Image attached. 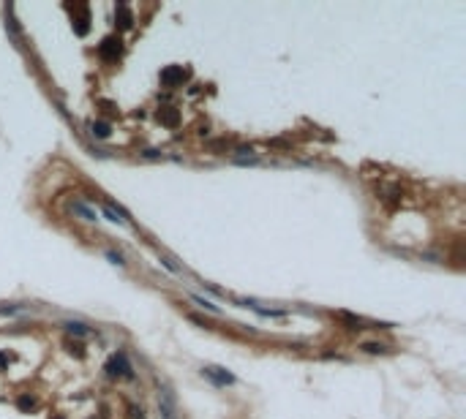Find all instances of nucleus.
Instances as JSON below:
<instances>
[{"label":"nucleus","instance_id":"19","mask_svg":"<svg viewBox=\"0 0 466 419\" xmlns=\"http://www.w3.org/2000/svg\"><path fill=\"white\" fill-rule=\"evenodd\" d=\"M55 419H60V417H55Z\"/></svg>","mask_w":466,"mask_h":419},{"label":"nucleus","instance_id":"3","mask_svg":"<svg viewBox=\"0 0 466 419\" xmlns=\"http://www.w3.org/2000/svg\"><path fill=\"white\" fill-rule=\"evenodd\" d=\"M202 376L210 378V381L216 384V387H226V384H235V376H232V373H226L224 367H216V365L202 367Z\"/></svg>","mask_w":466,"mask_h":419},{"label":"nucleus","instance_id":"12","mask_svg":"<svg viewBox=\"0 0 466 419\" xmlns=\"http://www.w3.org/2000/svg\"><path fill=\"white\" fill-rule=\"evenodd\" d=\"M17 403H19V408H22V411H28V408H33V406H35V400H33V397H28V395H22Z\"/></svg>","mask_w":466,"mask_h":419},{"label":"nucleus","instance_id":"13","mask_svg":"<svg viewBox=\"0 0 466 419\" xmlns=\"http://www.w3.org/2000/svg\"><path fill=\"white\" fill-rule=\"evenodd\" d=\"M131 419H145V408H142V406H131Z\"/></svg>","mask_w":466,"mask_h":419},{"label":"nucleus","instance_id":"5","mask_svg":"<svg viewBox=\"0 0 466 419\" xmlns=\"http://www.w3.org/2000/svg\"><path fill=\"white\" fill-rule=\"evenodd\" d=\"M120 38H104V44L98 47V55L104 60H118L120 57Z\"/></svg>","mask_w":466,"mask_h":419},{"label":"nucleus","instance_id":"6","mask_svg":"<svg viewBox=\"0 0 466 419\" xmlns=\"http://www.w3.org/2000/svg\"><path fill=\"white\" fill-rule=\"evenodd\" d=\"M158 120L166 125V128H177V125H180V114H177V109H169V107L158 109Z\"/></svg>","mask_w":466,"mask_h":419},{"label":"nucleus","instance_id":"7","mask_svg":"<svg viewBox=\"0 0 466 419\" xmlns=\"http://www.w3.org/2000/svg\"><path fill=\"white\" fill-rule=\"evenodd\" d=\"M68 210H71V213H77L82 221H95V215L90 213V207H88V204H82V201H77V199L68 201Z\"/></svg>","mask_w":466,"mask_h":419},{"label":"nucleus","instance_id":"14","mask_svg":"<svg viewBox=\"0 0 466 419\" xmlns=\"http://www.w3.org/2000/svg\"><path fill=\"white\" fill-rule=\"evenodd\" d=\"M68 351H71V354H77V357H85L82 343H68Z\"/></svg>","mask_w":466,"mask_h":419},{"label":"nucleus","instance_id":"18","mask_svg":"<svg viewBox=\"0 0 466 419\" xmlns=\"http://www.w3.org/2000/svg\"><path fill=\"white\" fill-rule=\"evenodd\" d=\"M8 360H11V357H8V354H0V367L6 365V362H8Z\"/></svg>","mask_w":466,"mask_h":419},{"label":"nucleus","instance_id":"9","mask_svg":"<svg viewBox=\"0 0 466 419\" xmlns=\"http://www.w3.org/2000/svg\"><path fill=\"white\" fill-rule=\"evenodd\" d=\"M90 131H93V136H98V139H106V136L112 134V125L104 123V120H98V123L90 125Z\"/></svg>","mask_w":466,"mask_h":419},{"label":"nucleus","instance_id":"10","mask_svg":"<svg viewBox=\"0 0 466 419\" xmlns=\"http://www.w3.org/2000/svg\"><path fill=\"white\" fill-rule=\"evenodd\" d=\"M65 330L71 332V335H77V337H85V335H90V330L85 324H79V321H65Z\"/></svg>","mask_w":466,"mask_h":419},{"label":"nucleus","instance_id":"16","mask_svg":"<svg viewBox=\"0 0 466 419\" xmlns=\"http://www.w3.org/2000/svg\"><path fill=\"white\" fill-rule=\"evenodd\" d=\"M106 256H109V259H112V264H125V261H123V256L112 253V251H109V253H106Z\"/></svg>","mask_w":466,"mask_h":419},{"label":"nucleus","instance_id":"15","mask_svg":"<svg viewBox=\"0 0 466 419\" xmlns=\"http://www.w3.org/2000/svg\"><path fill=\"white\" fill-rule=\"evenodd\" d=\"M194 300H196V302H199V305H202V307H207V310H210V313H218V307L213 305V302H205V300H202V297H194Z\"/></svg>","mask_w":466,"mask_h":419},{"label":"nucleus","instance_id":"8","mask_svg":"<svg viewBox=\"0 0 466 419\" xmlns=\"http://www.w3.org/2000/svg\"><path fill=\"white\" fill-rule=\"evenodd\" d=\"M115 19H118V25L123 30H128L131 25H134V19H131V11L125 6H118V11H115Z\"/></svg>","mask_w":466,"mask_h":419},{"label":"nucleus","instance_id":"2","mask_svg":"<svg viewBox=\"0 0 466 419\" xmlns=\"http://www.w3.org/2000/svg\"><path fill=\"white\" fill-rule=\"evenodd\" d=\"M158 414H161V419H177L175 392L169 387H161V392H158Z\"/></svg>","mask_w":466,"mask_h":419},{"label":"nucleus","instance_id":"17","mask_svg":"<svg viewBox=\"0 0 466 419\" xmlns=\"http://www.w3.org/2000/svg\"><path fill=\"white\" fill-rule=\"evenodd\" d=\"M248 153H254V147H237V155H248Z\"/></svg>","mask_w":466,"mask_h":419},{"label":"nucleus","instance_id":"11","mask_svg":"<svg viewBox=\"0 0 466 419\" xmlns=\"http://www.w3.org/2000/svg\"><path fill=\"white\" fill-rule=\"evenodd\" d=\"M363 351H366V354H384V351H387V348L382 346V343H363Z\"/></svg>","mask_w":466,"mask_h":419},{"label":"nucleus","instance_id":"4","mask_svg":"<svg viewBox=\"0 0 466 419\" xmlns=\"http://www.w3.org/2000/svg\"><path fill=\"white\" fill-rule=\"evenodd\" d=\"M183 79H186L183 65H169V68L161 71V84L164 87H177V84H183Z\"/></svg>","mask_w":466,"mask_h":419},{"label":"nucleus","instance_id":"1","mask_svg":"<svg viewBox=\"0 0 466 419\" xmlns=\"http://www.w3.org/2000/svg\"><path fill=\"white\" fill-rule=\"evenodd\" d=\"M104 370H106V376L109 378H134V367H131V362H128V357L123 354V351H118V354H112L109 360H106V365H104Z\"/></svg>","mask_w":466,"mask_h":419}]
</instances>
